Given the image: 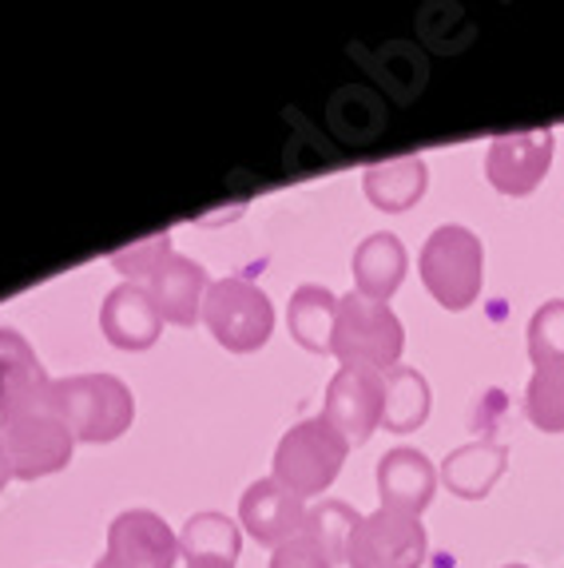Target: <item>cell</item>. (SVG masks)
<instances>
[{
	"label": "cell",
	"mask_w": 564,
	"mask_h": 568,
	"mask_svg": "<svg viewBox=\"0 0 564 568\" xmlns=\"http://www.w3.org/2000/svg\"><path fill=\"white\" fill-rule=\"evenodd\" d=\"M350 454V442L330 426L326 417H306L294 429H286L274 449V481L286 485L294 497H322L342 474V462Z\"/></svg>",
	"instance_id": "5b68a950"
},
{
	"label": "cell",
	"mask_w": 564,
	"mask_h": 568,
	"mask_svg": "<svg viewBox=\"0 0 564 568\" xmlns=\"http://www.w3.org/2000/svg\"><path fill=\"white\" fill-rule=\"evenodd\" d=\"M171 255H175V251H171V235L163 231V235L140 239V243L128 246V251H115L112 266H120L123 275H128V283H135V278H151V275H155L163 258H171Z\"/></svg>",
	"instance_id": "d4e9b609"
},
{
	"label": "cell",
	"mask_w": 564,
	"mask_h": 568,
	"mask_svg": "<svg viewBox=\"0 0 564 568\" xmlns=\"http://www.w3.org/2000/svg\"><path fill=\"white\" fill-rule=\"evenodd\" d=\"M405 266H410V255H405L402 239L377 231V235L362 239L354 251V291L374 303H390L405 278Z\"/></svg>",
	"instance_id": "2e32d148"
},
{
	"label": "cell",
	"mask_w": 564,
	"mask_h": 568,
	"mask_svg": "<svg viewBox=\"0 0 564 568\" xmlns=\"http://www.w3.org/2000/svg\"><path fill=\"white\" fill-rule=\"evenodd\" d=\"M203 326L223 351L254 354L274 334V306L246 278H219L203 298Z\"/></svg>",
	"instance_id": "8992f818"
},
{
	"label": "cell",
	"mask_w": 564,
	"mask_h": 568,
	"mask_svg": "<svg viewBox=\"0 0 564 568\" xmlns=\"http://www.w3.org/2000/svg\"><path fill=\"white\" fill-rule=\"evenodd\" d=\"M442 474L433 469V462L422 449L397 446L390 454H382L377 462V493H382V509L410 513V517H422L433 505V493H437Z\"/></svg>",
	"instance_id": "7c38bea8"
},
{
	"label": "cell",
	"mask_w": 564,
	"mask_h": 568,
	"mask_svg": "<svg viewBox=\"0 0 564 568\" xmlns=\"http://www.w3.org/2000/svg\"><path fill=\"white\" fill-rule=\"evenodd\" d=\"M417 271H422V283L433 294V303L445 311H470L485 283V246L470 227L445 223L425 239Z\"/></svg>",
	"instance_id": "7a4b0ae2"
},
{
	"label": "cell",
	"mask_w": 564,
	"mask_h": 568,
	"mask_svg": "<svg viewBox=\"0 0 564 568\" xmlns=\"http://www.w3.org/2000/svg\"><path fill=\"white\" fill-rule=\"evenodd\" d=\"M286 326L302 351L330 354L334 351V326H339V298L319 283H306L286 303Z\"/></svg>",
	"instance_id": "ffe728a7"
},
{
	"label": "cell",
	"mask_w": 564,
	"mask_h": 568,
	"mask_svg": "<svg viewBox=\"0 0 564 568\" xmlns=\"http://www.w3.org/2000/svg\"><path fill=\"white\" fill-rule=\"evenodd\" d=\"M405 326L390 303H374L350 291L339 298V326H334V358L342 369H377L386 374L402 362Z\"/></svg>",
	"instance_id": "3957f363"
},
{
	"label": "cell",
	"mask_w": 564,
	"mask_h": 568,
	"mask_svg": "<svg viewBox=\"0 0 564 568\" xmlns=\"http://www.w3.org/2000/svg\"><path fill=\"white\" fill-rule=\"evenodd\" d=\"M243 552L239 525L226 513H195L179 532V557L188 568H235Z\"/></svg>",
	"instance_id": "d6986e66"
},
{
	"label": "cell",
	"mask_w": 564,
	"mask_h": 568,
	"mask_svg": "<svg viewBox=\"0 0 564 568\" xmlns=\"http://www.w3.org/2000/svg\"><path fill=\"white\" fill-rule=\"evenodd\" d=\"M433 406L430 382L417 374L414 366H394L386 369V409H382V426L390 434H414L425 426Z\"/></svg>",
	"instance_id": "44dd1931"
},
{
	"label": "cell",
	"mask_w": 564,
	"mask_h": 568,
	"mask_svg": "<svg viewBox=\"0 0 564 568\" xmlns=\"http://www.w3.org/2000/svg\"><path fill=\"white\" fill-rule=\"evenodd\" d=\"M357 521H362V513H354L350 505L322 501L319 509H306V521H302V529L311 532V537H319L322 545H326V549L334 552L339 560H346L350 532L357 529Z\"/></svg>",
	"instance_id": "cb8c5ba5"
},
{
	"label": "cell",
	"mask_w": 564,
	"mask_h": 568,
	"mask_svg": "<svg viewBox=\"0 0 564 568\" xmlns=\"http://www.w3.org/2000/svg\"><path fill=\"white\" fill-rule=\"evenodd\" d=\"M52 398V378L17 331L0 326V417Z\"/></svg>",
	"instance_id": "9a60e30c"
},
{
	"label": "cell",
	"mask_w": 564,
	"mask_h": 568,
	"mask_svg": "<svg viewBox=\"0 0 564 568\" xmlns=\"http://www.w3.org/2000/svg\"><path fill=\"white\" fill-rule=\"evenodd\" d=\"M430 552L422 517L397 509L366 513L350 532L346 565L350 568H422Z\"/></svg>",
	"instance_id": "52a82bcc"
},
{
	"label": "cell",
	"mask_w": 564,
	"mask_h": 568,
	"mask_svg": "<svg viewBox=\"0 0 564 568\" xmlns=\"http://www.w3.org/2000/svg\"><path fill=\"white\" fill-rule=\"evenodd\" d=\"M553 152H556L553 128L493 135L490 152H485V180L493 183V191H501L508 200H525L548 175Z\"/></svg>",
	"instance_id": "ba28073f"
},
{
	"label": "cell",
	"mask_w": 564,
	"mask_h": 568,
	"mask_svg": "<svg viewBox=\"0 0 564 568\" xmlns=\"http://www.w3.org/2000/svg\"><path fill=\"white\" fill-rule=\"evenodd\" d=\"M0 446H4V457H9V469L17 481H37V477L60 474L72 462L75 434L48 398L40 406L0 417Z\"/></svg>",
	"instance_id": "277c9868"
},
{
	"label": "cell",
	"mask_w": 564,
	"mask_h": 568,
	"mask_svg": "<svg viewBox=\"0 0 564 568\" xmlns=\"http://www.w3.org/2000/svg\"><path fill=\"white\" fill-rule=\"evenodd\" d=\"M12 481V469H9V457H4V446H0V489Z\"/></svg>",
	"instance_id": "4316f807"
},
{
	"label": "cell",
	"mask_w": 564,
	"mask_h": 568,
	"mask_svg": "<svg viewBox=\"0 0 564 568\" xmlns=\"http://www.w3.org/2000/svg\"><path fill=\"white\" fill-rule=\"evenodd\" d=\"M211 283L208 271L188 255H171L160 263V271L148 278V294L163 323L171 326H195L203 323V298H208Z\"/></svg>",
	"instance_id": "4fadbf2b"
},
{
	"label": "cell",
	"mask_w": 564,
	"mask_h": 568,
	"mask_svg": "<svg viewBox=\"0 0 564 568\" xmlns=\"http://www.w3.org/2000/svg\"><path fill=\"white\" fill-rule=\"evenodd\" d=\"M505 465H508L505 446H497V442H470V446H457L442 462V481L461 501H481L505 477Z\"/></svg>",
	"instance_id": "e0dca14e"
},
{
	"label": "cell",
	"mask_w": 564,
	"mask_h": 568,
	"mask_svg": "<svg viewBox=\"0 0 564 568\" xmlns=\"http://www.w3.org/2000/svg\"><path fill=\"white\" fill-rule=\"evenodd\" d=\"M505 568H528V565H505Z\"/></svg>",
	"instance_id": "83f0119b"
},
{
	"label": "cell",
	"mask_w": 564,
	"mask_h": 568,
	"mask_svg": "<svg viewBox=\"0 0 564 568\" xmlns=\"http://www.w3.org/2000/svg\"><path fill=\"white\" fill-rule=\"evenodd\" d=\"M334 565H339V557L306 529H299L291 540H282L271 557V568H334Z\"/></svg>",
	"instance_id": "484cf974"
},
{
	"label": "cell",
	"mask_w": 564,
	"mask_h": 568,
	"mask_svg": "<svg viewBox=\"0 0 564 568\" xmlns=\"http://www.w3.org/2000/svg\"><path fill=\"white\" fill-rule=\"evenodd\" d=\"M52 406L68 422L75 442L108 446L135 422V394L115 374H72L52 382Z\"/></svg>",
	"instance_id": "6da1fadb"
},
{
	"label": "cell",
	"mask_w": 564,
	"mask_h": 568,
	"mask_svg": "<svg viewBox=\"0 0 564 568\" xmlns=\"http://www.w3.org/2000/svg\"><path fill=\"white\" fill-rule=\"evenodd\" d=\"M528 362L533 366L564 362V298H548L528 318Z\"/></svg>",
	"instance_id": "603a6c76"
},
{
	"label": "cell",
	"mask_w": 564,
	"mask_h": 568,
	"mask_svg": "<svg viewBox=\"0 0 564 568\" xmlns=\"http://www.w3.org/2000/svg\"><path fill=\"white\" fill-rule=\"evenodd\" d=\"M100 331L120 351H148V346H155L163 318L155 311V303H151L148 286L120 283L115 291H108L104 306H100Z\"/></svg>",
	"instance_id": "5bb4252c"
},
{
	"label": "cell",
	"mask_w": 564,
	"mask_h": 568,
	"mask_svg": "<svg viewBox=\"0 0 564 568\" xmlns=\"http://www.w3.org/2000/svg\"><path fill=\"white\" fill-rule=\"evenodd\" d=\"M425 187H430V171H425V160H417V155L370 163V168L362 171V191H366V200L374 203L377 211H386V215L417 207Z\"/></svg>",
	"instance_id": "ac0fdd59"
},
{
	"label": "cell",
	"mask_w": 564,
	"mask_h": 568,
	"mask_svg": "<svg viewBox=\"0 0 564 568\" xmlns=\"http://www.w3.org/2000/svg\"><path fill=\"white\" fill-rule=\"evenodd\" d=\"M179 537L160 513L123 509L108 525V552L95 568H175Z\"/></svg>",
	"instance_id": "30bf717a"
},
{
	"label": "cell",
	"mask_w": 564,
	"mask_h": 568,
	"mask_svg": "<svg viewBox=\"0 0 564 568\" xmlns=\"http://www.w3.org/2000/svg\"><path fill=\"white\" fill-rule=\"evenodd\" d=\"M306 521V501L294 497L286 485H279L274 477L254 481L239 501V525L251 532L259 545L279 549L282 540H291Z\"/></svg>",
	"instance_id": "8fae6325"
},
{
	"label": "cell",
	"mask_w": 564,
	"mask_h": 568,
	"mask_svg": "<svg viewBox=\"0 0 564 568\" xmlns=\"http://www.w3.org/2000/svg\"><path fill=\"white\" fill-rule=\"evenodd\" d=\"M525 417L541 434H564V362L533 366L525 386Z\"/></svg>",
	"instance_id": "7402d4cb"
},
{
	"label": "cell",
	"mask_w": 564,
	"mask_h": 568,
	"mask_svg": "<svg viewBox=\"0 0 564 568\" xmlns=\"http://www.w3.org/2000/svg\"><path fill=\"white\" fill-rule=\"evenodd\" d=\"M382 409H386V374L339 366L322 398V417L350 446H362L374 437V429L382 426Z\"/></svg>",
	"instance_id": "9c48e42d"
}]
</instances>
